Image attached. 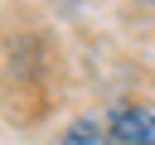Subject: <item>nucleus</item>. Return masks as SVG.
I'll use <instances>...</instances> for the list:
<instances>
[{"label":"nucleus","mask_w":155,"mask_h":145,"mask_svg":"<svg viewBox=\"0 0 155 145\" xmlns=\"http://www.w3.org/2000/svg\"><path fill=\"white\" fill-rule=\"evenodd\" d=\"M58 97V58L39 29H15L0 39V106L15 121L48 116Z\"/></svg>","instance_id":"nucleus-1"},{"label":"nucleus","mask_w":155,"mask_h":145,"mask_svg":"<svg viewBox=\"0 0 155 145\" xmlns=\"http://www.w3.org/2000/svg\"><path fill=\"white\" fill-rule=\"evenodd\" d=\"M111 145H155V106H111Z\"/></svg>","instance_id":"nucleus-2"}]
</instances>
